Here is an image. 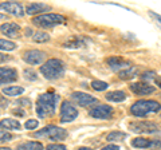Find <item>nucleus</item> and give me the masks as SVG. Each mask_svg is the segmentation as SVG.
Wrapping results in <instances>:
<instances>
[{
  "mask_svg": "<svg viewBox=\"0 0 161 150\" xmlns=\"http://www.w3.org/2000/svg\"><path fill=\"white\" fill-rule=\"evenodd\" d=\"M0 150H11L9 147H0Z\"/></svg>",
  "mask_w": 161,
  "mask_h": 150,
  "instance_id": "79ce46f5",
  "label": "nucleus"
},
{
  "mask_svg": "<svg viewBox=\"0 0 161 150\" xmlns=\"http://www.w3.org/2000/svg\"><path fill=\"white\" fill-rule=\"evenodd\" d=\"M0 104H2V107H6L8 104V101H7V99H4L2 95H0Z\"/></svg>",
  "mask_w": 161,
  "mask_h": 150,
  "instance_id": "e433bc0d",
  "label": "nucleus"
},
{
  "mask_svg": "<svg viewBox=\"0 0 161 150\" xmlns=\"http://www.w3.org/2000/svg\"><path fill=\"white\" fill-rule=\"evenodd\" d=\"M106 63H108V66L115 72H121V71H124V70H126V68L130 67V63L126 62V61H124V59L119 58V56L108 58Z\"/></svg>",
  "mask_w": 161,
  "mask_h": 150,
  "instance_id": "ddd939ff",
  "label": "nucleus"
},
{
  "mask_svg": "<svg viewBox=\"0 0 161 150\" xmlns=\"http://www.w3.org/2000/svg\"><path fill=\"white\" fill-rule=\"evenodd\" d=\"M35 138H42V139H50V141H63L67 137V131L62 127H58L55 125L43 127L42 130L34 133Z\"/></svg>",
  "mask_w": 161,
  "mask_h": 150,
  "instance_id": "20e7f679",
  "label": "nucleus"
},
{
  "mask_svg": "<svg viewBox=\"0 0 161 150\" xmlns=\"http://www.w3.org/2000/svg\"><path fill=\"white\" fill-rule=\"evenodd\" d=\"M137 68H136L134 66H130L129 68H126V70H124V71H121V72H118V75H119V78L121 79H125V81H128V79H132L133 77H136L137 75Z\"/></svg>",
  "mask_w": 161,
  "mask_h": 150,
  "instance_id": "b1692460",
  "label": "nucleus"
},
{
  "mask_svg": "<svg viewBox=\"0 0 161 150\" xmlns=\"http://www.w3.org/2000/svg\"><path fill=\"white\" fill-rule=\"evenodd\" d=\"M160 109L161 104L156 101H137L130 107V113L134 117H145L153 113H158Z\"/></svg>",
  "mask_w": 161,
  "mask_h": 150,
  "instance_id": "7ed1b4c3",
  "label": "nucleus"
},
{
  "mask_svg": "<svg viewBox=\"0 0 161 150\" xmlns=\"http://www.w3.org/2000/svg\"><path fill=\"white\" fill-rule=\"evenodd\" d=\"M156 83H157V86L161 88V79H156Z\"/></svg>",
  "mask_w": 161,
  "mask_h": 150,
  "instance_id": "ea45409f",
  "label": "nucleus"
},
{
  "mask_svg": "<svg viewBox=\"0 0 161 150\" xmlns=\"http://www.w3.org/2000/svg\"><path fill=\"white\" fill-rule=\"evenodd\" d=\"M32 39H34V42H36V43H44V42L50 40V35L43 31H39L32 35Z\"/></svg>",
  "mask_w": 161,
  "mask_h": 150,
  "instance_id": "393cba45",
  "label": "nucleus"
},
{
  "mask_svg": "<svg viewBox=\"0 0 161 150\" xmlns=\"http://www.w3.org/2000/svg\"><path fill=\"white\" fill-rule=\"evenodd\" d=\"M156 77V72L154 71H147L142 74V79H145V81H149V79H153Z\"/></svg>",
  "mask_w": 161,
  "mask_h": 150,
  "instance_id": "2f4dec72",
  "label": "nucleus"
},
{
  "mask_svg": "<svg viewBox=\"0 0 161 150\" xmlns=\"http://www.w3.org/2000/svg\"><path fill=\"white\" fill-rule=\"evenodd\" d=\"M18 103H20V104H24V106H30V104H31V102L28 101V99H19L18 101Z\"/></svg>",
  "mask_w": 161,
  "mask_h": 150,
  "instance_id": "c9c22d12",
  "label": "nucleus"
},
{
  "mask_svg": "<svg viewBox=\"0 0 161 150\" xmlns=\"http://www.w3.org/2000/svg\"><path fill=\"white\" fill-rule=\"evenodd\" d=\"M71 98L75 103H78L80 107H89L97 102V98H94L93 95H90L87 93L83 91H75L71 94Z\"/></svg>",
  "mask_w": 161,
  "mask_h": 150,
  "instance_id": "6e6552de",
  "label": "nucleus"
},
{
  "mask_svg": "<svg viewBox=\"0 0 161 150\" xmlns=\"http://www.w3.org/2000/svg\"><path fill=\"white\" fill-rule=\"evenodd\" d=\"M101 150H119V147L117 146V145H108V146H105V147H102Z\"/></svg>",
  "mask_w": 161,
  "mask_h": 150,
  "instance_id": "72a5a7b5",
  "label": "nucleus"
},
{
  "mask_svg": "<svg viewBox=\"0 0 161 150\" xmlns=\"http://www.w3.org/2000/svg\"><path fill=\"white\" fill-rule=\"evenodd\" d=\"M0 31L7 38H18L20 34V26L16 23H3L0 26Z\"/></svg>",
  "mask_w": 161,
  "mask_h": 150,
  "instance_id": "2eb2a0df",
  "label": "nucleus"
},
{
  "mask_svg": "<svg viewBox=\"0 0 161 150\" xmlns=\"http://www.w3.org/2000/svg\"><path fill=\"white\" fill-rule=\"evenodd\" d=\"M109 102H124L126 99V94L124 91H110L106 94V97Z\"/></svg>",
  "mask_w": 161,
  "mask_h": 150,
  "instance_id": "aec40b11",
  "label": "nucleus"
},
{
  "mask_svg": "<svg viewBox=\"0 0 161 150\" xmlns=\"http://www.w3.org/2000/svg\"><path fill=\"white\" fill-rule=\"evenodd\" d=\"M92 87L95 90V91H103L106 90L109 86L106 82H102V81H93L92 82Z\"/></svg>",
  "mask_w": 161,
  "mask_h": 150,
  "instance_id": "bb28decb",
  "label": "nucleus"
},
{
  "mask_svg": "<svg viewBox=\"0 0 161 150\" xmlns=\"http://www.w3.org/2000/svg\"><path fill=\"white\" fill-rule=\"evenodd\" d=\"M18 150H43V145L36 141H31V142H26L18 146Z\"/></svg>",
  "mask_w": 161,
  "mask_h": 150,
  "instance_id": "4be33fe9",
  "label": "nucleus"
},
{
  "mask_svg": "<svg viewBox=\"0 0 161 150\" xmlns=\"http://www.w3.org/2000/svg\"><path fill=\"white\" fill-rule=\"evenodd\" d=\"M9 59H11V58H9L8 55H4V54L0 52V63H2V62H7V61H9Z\"/></svg>",
  "mask_w": 161,
  "mask_h": 150,
  "instance_id": "f704fd0d",
  "label": "nucleus"
},
{
  "mask_svg": "<svg viewBox=\"0 0 161 150\" xmlns=\"http://www.w3.org/2000/svg\"><path fill=\"white\" fill-rule=\"evenodd\" d=\"M24 93V88L20 87V86H7V87H3V94L9 97H16L20 95V94Z\"/></svg>",
  "mask_w": 161,
  "mask_h": 150,
  "instance_id": "412c9836",
  "label": "nucleus"
},
{
  "mask_svg": "<svg viewBox=\"0 0 161 150\" xmlns=\"http://www.w3.org/2000/svg\"><path fill=\"white\" fill-rule=\"evenodd\" d=\"M23 74H24V78L27 79V81H36V72L34 71V70H31V68H26L23 71Z\"/></svg>",
  "mask_w": 161,
  "mask_h": 150,
  "instance_id": "cd10ccee",
  "label": "nucleus"
},
{
  "mask_svg": "<svg viewBox=\"0 0 161 150\" xmlns=\"http://www.w3.org/2000/svg\"><path fill=\"white\" fill-rule=\"evenodd\" d=\"M149 15L152 16L153 19H156V20L158 22V24H161V15H158V13H154L153 11H149Z\"/></svg>",
  "mask_w": 161,
  "mask_h": 150,
  "instance_id": "473e14b6",
  "label": "nucleus"
},
{
  "mask_svg": "<svg viewBox=\"0 0 161 150\" xmlns=\"http://www.w3.org/2000/svg\"><path fill=\"white\" fill-rule=\"evenodd\" d=\"M112 114H113V109L109 104H101V106H97L90 110V115L97 119H108L112 117Z\"/></svg>",
  "mask_w": 161,
  "mask_h": 150,
  "instance_id": "9b49d317",
  "label": "nucleus"
},
{
  "mask_svg": "<svg viewBox=\"0 0 161 150\" xmlns=\"http://www.w3.org/2000/svg\"><path fill=\"white\" fill-rule=\"evenodd\" d=\"M24 35H26V36H31V35H32L31 28H26V34H24Z\"/></svg>",
  "mask_w": 161,
  "mask_h": 150,
  "instance_id": "4c0bfd02",
  "label": "nucleus"
},
{
  "mask_svg": "<svg viewBox=\"0 0 161 150\" xmlns=\"http://www.w3.org/2000/svg\"><path fill=\"white\" fill-rule=\"evenodd\" d=\"M23 59L28 64H40L46 59V54L43 51H40V50H30V51L24 52Z\"/></svg>",
  "mask_w": 161,
  "mask_h": 150,
  "instance_id": "9d476101",
  "label": "nucleus"
},
{
  "mask_svg": "<svg viewBox=\"0 0 161 150\" xmlns=\"http://www.w3.org/2000/svg\"><path fill=\"white\" fill-rule=\"evenodd\" d=\"M0 9L4 12H7L9 15H14V16H18V18H22L24 13V9L22 7V4L19 3H15V2H4V3H0Z\"/></svg>",
  "mask_w": 161,
  "mask_h": 150,
  "instance_id": "1a4fd4ad",
  "label": "nucleus"
},
{
  "mask_svg": "<svg viewBox=\"0 0 161 150\" xmlns=\"http://www.w3.org/2000/svg\"><path fill=\"white\" fill-rule=\"evenodd\" d=\"M16 48V44L11 40H6V39H0V50L3 51H12Z\"/></svg>",
  "mask_w": 161,
  "mask_h": 150,
  "instance_id": "a878e982",
  "label": "nucleus"
},
{
  "mask_svg": "<svg viewBox=\"0 0 161 150\" xmlns=\"http://www.w3.org/2000/svg\"><path fill=\"white\" fill-rule=\"evenodd\" d=\"M32 23L38 27L42 28H51L59 24L66 23V18L63 15H58V13H44V15H38L32 19Z\"/></svg>",
  "mask_w": 161,
  "mask_h": 150,
  "instance_id": "39448f33",
  "label": "nucleus"
},
{
  "mask_svg": "<svg viewBox=\"0 0 161 150\" xmlns=\"http://www.w3.org/2000/svg\"><path fill=\"white\" fill-rule=\"evenodd\" d=\"M46 150H67V147L60 143H50V145H47Z\"/></svg>",
  "mask_w": 161,
  "mask_h": 150,
  "instance_id": "c756f323",
  "label": "nucleus"
},
{
  "mask_svg": "<svg viewBox=\"0 0 161 150\" xmlns=\"http://www.w3.org/2000/svg\"><path fill=\"white\" fill-rule=\"evenodd\" d=\"M0 129L4 130H19L20 129V123L18 119H12V118H4L0 121Z\"/></svg>",
  "mask_w": 161,
  "mask_h": 150,
  "instance_id": "a211bd4d",
  "label": "nucleus"
},
{
  "mask_svg": "<svg viewBox=\"0 0 161 150\" xmlns=\"http://www.w3.org/2000/svg\"><path fill=\"white\" fill-rule=\"evenodd\" d=\"M126 138V134L124 131H112L106 136V139L109 142H121Z\"/></svg>",
  "mask_w": 161,
  "mask_h": 150,
  "instance_id": "5701e85b",
  "label": "nucleus"
},
{
  "mask_svg": "<svg viewBox=\"0 0 161 150\" xmlns=\"http://www.w3.org/2000/svg\"><path fill=\"white\" fill-rule=\"evenodd\" d=\"M59 102V97L54 93H44L39 95L36 101V114L39 118H46L54 115L57 104Z\"/></svg>",
  "mask_w": 161,
  "mask_h": 150,
  "instance_id": "f257e3e1",
  "label": "nucleus"
},
{
  "mask_svg": "<svg viewBox=\"0 0 161 150\" xmlns=\"http://www.w3.org/2000/svg\"><path fill=\"white\" fill-rule=\"evenodd\" d=\"M160 115H161V114H160Z\"/></svg>",
  "mask_w": 161,
  "mask_h": 150,
  "instance_id": "37998d69",
  "label": "nucleus"
},
{
  "mask_svg": "<svg viewBox=\"0 0 161 150\" xmlns=\"http://www.w3.org/2000/svg\"><path fill=\"white\" fill-rule=\"evenodd\" d=\"M9 139H12V136L7 131H2L0 130V142H4V141H9Z\"/></svg>",
  "mask_w": 161,
  "mask_h": 150,
  "instance_id": "7c9ffc66",
  "label": "nucleus"
},
{
  "mask_svg": "<svg viewBox=\"0 0 161 150\" xmlns=\"http://www.w3.org/2000/svg\"><path fill=\"white\" fill-rule=\"evenodd\" d=\"M132 146L137 147V149H145V147H150L153 146V141L152 139H147V138H134L132 141Z\"/></svg>",
  "mask_w": 161,
  "mask_h": 150,
  "instance_id": "6ab92c4d",
  "label": "nucleus"
},
{
  "mask_svg": "<svg viewBox=\"0 0 161 150\" xmlns=\"http://www.w3.org/2000/svg\"><path fill=\"white\" fill-rule=\"evenodd\" d=\"M78 150H92V149H90V147H85V146H83V147H79Z\"/></svg>",
  "mask_w": 161,
  "mask_h": 150,
  "instance_id": "a19ab883",
  "label": "nucleus"
},
{
  "mask_svg": "<svg viewBox=\"0 0 161 150\" xmlns=\"http://www.w3.org/2000/svg\"><path fill=\"white\" fill-rule=\"evenodd\" d=\"M78 117V110L70 104V102L63 101L60 104V121L62 122H71Z\"/></svg>",
  "mask_w": 161,
  "mask_h": 150,
  "instance_id": "0eeeda50",
  "label": "nucleus"
},
{
  "mask_svg": "<svg viewBox=\"0 0 161 150\" xmlns=\"http://www.w3.org/2000/svg\"><path fill=\"white\" fill-rule=\"evenodd\" d=\"M50 11V6L44 3H31L28 4L26 8L27 15H36V13H42V12H48Z\"/></svg>",
  "mask_w": 161,
  "mask_h": 150,
  "instance_id": "f3484780",
  "label": "nucleus"
},
{
  "mask_svg": "<svg viewBox=\"0 0 161 150\" xmlns=\"http://www.w3.org/2000/svg\"><path fill=\"white\" fill-rule=\"evenodd\" d=\"M129 129L133 133L137 134H152L158 131V126L153 122L149 121H140V122H132L129 123Z\"/></svg>",
  "mask_w": 161,
  "mask_h": 150,
  "instance_id": "423d86ee",
  "label": "nucleus"
},
{
  "mask_svg": "<svg viewBox=\"0 0 161 150\" xmlns=\"http://www.w3.org/2000/svg\"><path fill=\"white\" fill-rule=\"evenodd\" d=\"M38 125H39V122L36 121V119H27L26 123H24V127H26L27 130H34V129L38 127Z\"/></svg>",
  "mask_w": 161,
  "mask_h": 150,
  "instance_id": "c85d7f7f",
  "label": "nucleus"
},
{
  "mask_svg": "<svg viewBox=\"0 0 161 150\" xmlns=\"http://www.w3.org/2000/svg\"><path fill=\"white\" fill-rule=\"evenodd\" d=\"M66 71V66L59 59H48V61L40 67V72L46 79L54 81V79L62 78Z\"/></svg>",
  "mask_w": 161,
  "mask_h": 150,
  "instance_id": "f03ea898",
  "label": "nucleus"
},
{
  "mask_svg": "<svg viewBox=\"0 0 161 150\" xmlns=\"http://www.w3.org/2000/svg\"><path fill=\"white\" fill-rule=\"evenodd\" d=\"M130 90L137 95H149V94H153L156 91V87L150 86L147 82H136L130 84Z\"/></svg>",
  "mask_w": 161,
  "mask_h": 150,
  "instance_id": "f8f14e48",
  "label": "nucleus"
},
{
  "mask_svg": "<svg viewBox=\"0 0 161 150\" xmlns=\"http://www.w3.org/2000/svg\"><path fill=\"white\" fill-rule=\"evenodd\" d=\"M14 114H18V115H24V113L23 111H19V110H14Z\"/></svg>",
  "mask_w": 161,
  "mask_h": 150,
  "instance_id": "58836bf2",
  "label": "nucleus"
},
{
  "mask_svg": "<svg viewBox=\"0 0 161 150\" xmlns=\"http://www.w3.org/2000/svg\"><path fill=\"white\" fill-rule=\"evenodd\" d=\"M89 40L86 38H83V36H73V38H70L67 42H64L63 44V47L64 48H80V47H85L86 46V43Z\"/></svg>",
  "mask_w": 161,
  "mask_h": 150,
  "instance_id": "dca6fc26",
  "label": "nucleus"
},
{
  "mask_svg": "<svg viewBox=\"0 0 161 150\" xmlns=\"http://www.w3.org/2000/svg\"><path fill=\"white\" fill-rule=\"evenodd\" d=\"M18 78V71L11 67H0V84L15 82Z\"/></svg>",
  "mask_w": 161,
  "mask_h": 150,
  "instance_id": "4468645a",
  "label": "nucleus"
}]
</instances>
